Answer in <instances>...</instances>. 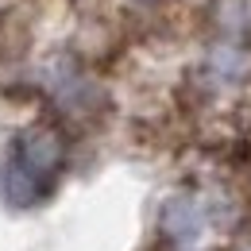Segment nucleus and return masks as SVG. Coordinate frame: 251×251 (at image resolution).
<instances>
[{
	"mask_svg": "<svg viewBox=\"0 0 251 251\" xmlns=\"http://www.w3.org/2000/svg\"><path fill=\"white\" fill-rule=\"evenodd\" d=\"M62 166V139L50 127H31L20 143L16 155L4 170V193L16 205H31L35 197L47 189V178Z\"/></svg>",
	"mask_w": 251,
	"mask_h": 251,
	"instance_id": "f257e3e1",
	"label": "nucleus"
}]
</instances>
